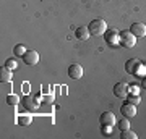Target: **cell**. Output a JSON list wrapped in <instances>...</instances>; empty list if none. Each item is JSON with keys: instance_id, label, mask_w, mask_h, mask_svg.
<instances>
[{"instance_id": "obj_1", "label": "cell", "mask_w": 146, "mask_h": 139, "mask_svg": "<svg viewBox=\"0 0 146 139\" xmlns=\"http://www.w3.org/2000/svg\"><path fill=\"white\" fill-rule=\"evenodd\" d=\"M88 28H89V32L93 36H102L107 31V23L104 20H101V18H96V20H93L89 23Z\"/></svg>"}, {"instance_id": "obj_2", "label": "cell", "mask_w": 146, "mask_h": 139, "mask_svg": "<svg viewBox=\"0 0 146 139\" xmlns=\"http://www.w3.org/2000/svg\"><path fill=\"white\" fill-rule=\"evenodd\" d=\"M119 44L122 47H125V49H131V47H135V44H136V37L130 32V29H128V31H120Z\"/></svg>"}, {"instance_id": "obj_3", "label": "cell", "mask_w": 146, "mask_h": 139, "mask_svg": "<svg viewBox=\"0 0 146 139\" xmlns=\"http://www.w3.org/2000/svg\"><path fill=\"white\" fill-rule=\"evenodd\" d=\"M23 62L29 65V67H34L39 62V53L36 50H26V53L23 55Z\"/></svg>"}, {"instance_id": "obj_4", "label": "cell", "mask_w": 146, "mask_h": 139, "mask_svg": "<svg viewBox=\"0 0 146 139\" xmlns=\"http://www.w3.org/2000/svg\"><path fill=\"white\" fill-rule=\"evenodd\" d=\"M120 113L123 115L125 118H133L136 115V105H133V103H130V102H127V103H123L122 107H120Z\"/></svg>"}, {"instance_id": "obj_5", "label": "cell", "mask_w": 146, "mask_h": 139, "mask_svg": "<svg viewBox=\"0 0 146 139\" xmlns=\"http://www.w3.org/2000/svg\"><path fill=\"white\" fill-rule=\"evenodd\" d=\"M68 76L72 78V79H80V78L83 76V67L78 65V63H73L68 67Z\"/></svg>"}, {"instance_id": "obj_6", "label": "cell", "mask_w": 146, "mask_h": 139, "mask_svg": "<svg viewBox=\"0 0 146 139\" xmlns=\"http://www.w3.org/2000/svg\"><path fill=\"white\" fill-rule=\"evenodd\" d=\"M130 32L135 37H145L146 36V24H143V23H133L130 28Z\"/></svg>"}, {"instance_id": "obj_7", "label": "cell", "mask_w": 146, "mask_h": 139, "mask_svg": "<svg viewBox=\"0 0 146 139\" xmlns=\"http://www.w3.org/2000/svg\"><path fill=\"white\" fill-rule=\"evenodd\" d=\"M114 96L115 97H120L123 99L128 96V86H127L125 82H117L114 86Z\"/></svg>"}, {"instance_id": "obj_8", "label": "cell", "mask_w": 146, "mask_h": 139, "mask_svg": "<svg viewBox=\"0 0 146 139\" xmlns=\"http://www.w3.org/2000/svg\"><path fill=\"white\" fill-rule=\"evenodd\" d=\"M23 105H25V108H28V110H36V108L39 107V100H37L34 96H25V97H23Z\"/></svg>"}, {"instance_id": "obj_9", "label": "cell", "mask_w": 146, "mask_h": 139, "mask_svg": "<svg viewBox=\"0 0 146 139\" xmlns=\"http://www.w3.org/2000/svg\"><path fill=\"white\" fill-rule=\"evenodd\" d=\"M140 70V60H136V58H130L128 62L125 63V71L128 74H136Z\"/></svg>"}, {"instance_id": "obj_10", "label": "cell", "mask_w": 146, "mask_h": 139, "mask_svg": "<svg viewBox=\"0 0 146 139\" xmlns=\"http://www.w3.org/2000/svg\"><path fill=\"white\" fill-rule=\"evenodd\" d=\"M89 36H91V32H89L88 26H78L75 29V37L80 41H86V39H89Z\"/></svg>"}, {"instance_id": "obj_11", "label": "cell", "mask_w": 146, "mask_h": 139, "mask_svg": "<svg viewBox=\"0 0 146 139\" xmlns=\"http://www.w3.org/2000/svg\"><path fill=\"white\" fill-rule=\"evenodd\" d=\"M101 125H109V126H114L115 125V117L112 112H104V113L99 117Z\"/></svg>"}, {"instance_id": "obj_12", "label": "cell", "mask_w": 146, "mask_h": 139, "mask_svg": "<svg viewBox=\"0 0 146 139\" xmlns=\"http://www.w3.org/2000/svg\"><path fill=\"white\" fill-rule=\"evenodd\" d=\"M11 79V70H8V68L3 65V67L0 68V81H10Z\"/></svg>"}, {"instance_id": "obj_13", "label": "cell", "mask_w": 146, "mask_h": 139, "mask_svg": "<svg viewBox=\"0 0 146 139\" xmlns=\"http://www.w3.org/2000/svg\"><path fill=\"white\" fill-rule=\"evenodd\" d=\"M106 41L109 42V44L119 42V32L117 31H106Z\"/></svg>"}, {"instance_id": "obj_14", "label": "cell", "mask_w": 146, "mask_h": 139, "mask_svg": "<svg viewBox=\"0 0 146 139\" xmlns=\"http://www.w3.org/2000/svg\"><path fill=\"white\" fill-rule=\"evenodd\" d=\"M31 121H33L31 115H20L18 117V125H21V126H29Z\"/></svg>"}, {"instance_id": "obj_15", "label": "cell", "mask_w": 146, "mask_h": 139, "mask_svg": "<svg viewBox=\"0 0 146 139\" xmlns=\"http://www.w3.org/2000/svg\"><path fill=\"white\" fill-rule=\"evenodd\" d=\"M13 53H15L16 57H23V55L26 53V47L23 45V44H18V45H15V49H13Z\"/></svg>"}, {"instance_id": "obj_16", "label": "cell", "mask_w": 146, "mask_h": 139, "mask_svg": "<svg viewBox=\"0 0 146 139\" xmlns=\"http://www.w3.org/2000/svg\"><path fill=\"white\" fill-rule=\"evenodd\" d=\"M18 102H20V97L18 96H15V94H8L7 96V103L8 105H16Z\"/></svg>"}, {"instance_id": "obj_17", "label": "cell", "mask_w": 146, "mask_h": 139, "mask_svg": "<svg viewBox=\"0 0 146 139\" xmlns=\"http://www.w3.org/2000/svg\"><path fill=\"white\" fill-rule=\"evenodd\" d=\"M119 128L120 131H127V129H130V120L128 118H123L119 121Z\"/></svg>"}, {"instance_id": "obj_18", "label": "cell", "mask_w": 146, "mask_h": 139, "mask_svg": "<svg viewBox=\"0 0 146 139\" xmlns=\"http://www.w3.org/2000/svg\"><path fill=\"white\" fill-rule=\"evenodd\" d=\"M5 67L8 68V70H15V68H18V62H16V58H8L5 62Z\"/></svg>"}, {"instance_id": "obj_19", "label": "cell", "mask_w": 146, "mask_h": 139, "mask_svg": "<svg viewBox=\"0 0 146 139\" xmlns=\"http://www.w3.org/2000/svg\"><path fill=\"white\" fill-rule=\"evenodd\" d=\"M138 136H136L133 131H130V129H127V131H122V139H136Z\"/></svg>"}, {"instance_id": "obj_20", "label": "cell", "mask_w": 146, "mask_h": 139, "mask_svg": "<svg viewBox=\"0 0 146 139\" xmlns=\"http://www.w3.org/2000/svg\"><path fill=\"white\" fill-rule=\"evenodd\" d=\"M127 97H128V100H127V102L133 103V105H138V103H140V100H141L138 94H131V96H127Z\"/></svg>"}, {"instance_id": "obj_21", "label": "cell", "mask_w": 146, "mask_h": 139, "mask_svg": "<svg viewBox=\"0 0 146 139\" xmlns=\"http://www.w3.org/2000/svg\"><path fill=\"white\" fill-rule=\"evenodd\" d=\"M112 133V126L109 125H102V134H110Z\"/></svg>"}, {"instance_id": "obj_22", "label": "cell", "mask_w": 146, "mask_h": 139, "mask_svg": "<svg viewBox=\"0 0 146 139\" xmlns=\"http://www.w3.org/2000/svg\"><path fill=\"white\" fill-rule=\"evenodd\" d=\"M141 88H143V89L146 91V76L143 78V79H141Z\"/></svg>"}, {"instance_id": "obj_23", "label": "cell", "mask_w": 146, "mask_h": 139, "mask_svg": "<svg viewBox=\"0 0 146 139\" xmlns=\"http://www.w3.org/2000/svg\"><path fill=\"white\" fill-rule=\"evenodd\" d=\"M128 89H130V91H131V92H138V88H136V86H131V88H128Z\"/></svg>"}]
</instances>
